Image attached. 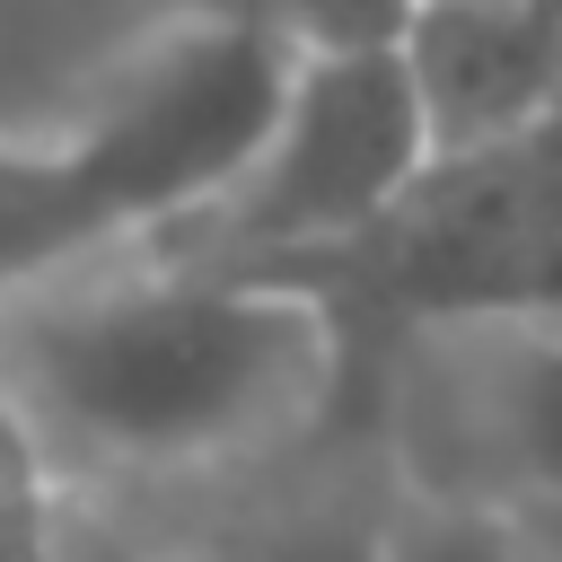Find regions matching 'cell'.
<instances>
[{
  "instance_id": "2",
  "label": "cell",
  "mask_w": 562,
  "mask_h": 562,
  "mask_svg": "<svg viewBox=\"0 0 562 562\" xmlns=\"http://www.w3.org/2000/svg\"><path fill=\"white\" fill-rule=\"evenodd\" d=\"M281 88L290 53L228 0H202L176 26H158L53 140L88 237L114 255L132 237L167 246L184 220H202L255 158Z\"/></svg>"
},
{
  "instance_id": "10",
  "label": "cell",
  "mask_w": 562,
  "mask_h": 562,
  "mask_svg": "<svg viewBox=\"0 0 562 562\" xmlns=\"http://www.w3.org/2000/svg\"><path fill=\"white\" fill-rule=\"evenodd\" d=\"M70 536V501H61V474L44 465L35 430L18 422L9 386H0V562H53Z\"/></svg>"
},
{
  "instance_id": "3",
  "label": "cell",
  "mask_w": 562,
  "mask_h": 562,
  "mask_svg": "<svg viewBox=\"0 0 562 562\" xmlns=\"http://www.w3.org/2000/svg\"><path fill=\"white\" fill-rule=\"evenodd\" d=\"M422 167H430V132L395 53L290 61V88L237 184L149 255L307 281V263H342L413 193Z\"/></svg>"
},
{
  "instance_id": "1",
  "label": "cell",
  "mask_w": 562,
  "mask_h": 562,
  "mask_svg": "<svg viewBox=\"0 0 562 562\" xmlns=\"http://www.w3.org/2000/svg\"><path fill=\"white\" fill-rule=\"evenodd\" d=\"M342 369L316 281L79 255L0 290V386L61 483L211 474L299 439Z\"/></svg>"
},
{
  "instance_id": "6",
  "label": "cell",
  "mask_w": 562,
  "mask_h": 562,
  "mask_svg": "<svg viewBox=\"0 0 562 562\" xmlns=\"http://www.w3.org/2000/svg\"><path fill=\"white\" fill-rule=\"evenodd\" d=\"M430 158L562 114V0H413L395 44Z\"/></svg>"
},
{
  "instance_id": "7",
  "label": "cell",
  "mask_w": 562,
  "mask_h": 562,
  "mask_svg": "<svg viewBox=\"0 0 562 562\" xmlns=\"http://www.w3.org/2000/svg\"><path fill=\"white\" fill-rule=\"evenodd\" d=\"M79 255H105L70 202V176L53 158V140H0V290L61 272Z\"/></svg>"
},
{
  "instance_id": "12",
  "label": "cell",
  "mask_w": 562,
  "mask_h": 562,
  "mask_svg": "<svg viewBox=\"0 0 562 562\" xmlns=\"http://www.w3.org/2000/svg\"><path fill=\"white\" fill-rule=\"evenodd\" d=\"M527 527H536V553H544V562H562V518H527Z\"/></svg>"
},
{
  "instance_id": "5",
  "label": "cell",
  "mask_w": 562,
  "mask_h": 562,
  "mask_svg": "<svg viewBox=\"0 0 562 562\" xmlns=\"http://www.w3.org/2000/svg\"><path fill=\"white\" fill-rule=\"evenodd\" d=\"M404 448L422 501L562 518V316L404 325Z\"/></svg>"
},
{
  "instance_id": "8",
  "label": "cell",
  "mask_w": 562,
  "mask_h": 562,
  "mask_svg": "<svg viewBox=\"0 0 562 562\" xmlns=\"http://www.w3.org/2000/svg\"><path fill=\"white\" fill-rule=\"evenodd\" d=\"M378 562H544L536 553V527L509 518V509H483V501H404L386 527H378Z\"/></svg>"
},
{
  "instance_id": "4",
  "label": "cell",
  "mask_w": 562,
  "mask_h": 562,
  "mask_svg": "<svg viewBox=\"0 0 562 562\" xmlns=\"http://www.w3.org/2000/svg\"><path fill=\"white\" fill-rule=\"evenodd\" d=\"M342 263L404 325H553L562 316V114L430 158L413 193Z\"/></svg>"
},
{
  "instance_id": "9",
  "label": "cell",
  "mask_w": 562,
  "mask_h": 562,
  "mask_svg": "<svg viewBox=\"0 0 562 562\" xmlns=\"http://www.w3.org/2000/svg\"><path fill=\"white\" fill-rule=\"evenodd\" d=\"M255 18L290 61H351V53H395L413 26V0H228Z\"/></svg>"
},
{
  "instance_id": "11",
  "label": "cell",
  "mask_w": 562,
  "mask_h": 562,
  "mask_svg": "<svg viewBox=\"0 0 562 562\" xmlns=\"http://www.w3.org/2000/svg\"><path fill=\"white\" fill-rule=\"evenodd\" d=\"M378 527L386 518H351V509H281L193 544L184 562H378Z\"/></svg>"
}]
</instances>
